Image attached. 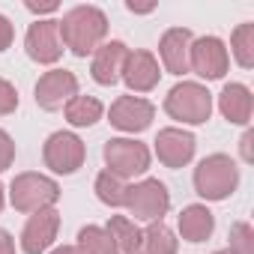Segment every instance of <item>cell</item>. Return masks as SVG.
<instances>
[{"instance_id":"obj_15","label":"cell","mask_w":254,"mask_h":254,"mask_svg":"<svg viewBox=\"0 0 254 254\" xmlns=\"http://www.w3.org/2000/svg\"><path fill=\"white\" fill-rule=\"evenodd\" d=\"M126 57H129V48H126L120 39L102 42V45L93 51V63H90L93 81L102 84V87H114V84L120 81V72H123Z\"/></svg>"},{"instance_id":"obj_14","label":"cell","mask_w":254,"mask_h":254,"mask_svg":"<svg viewBox=\"0 0 254 254\" xmlns=\"http://www.w3.org/2000/svg\"><path fill=\"white\" fill-rule=\"evenodd\" d=\"M120 78L126 81V87L132 93H150V90H156V84L162 78V69H159V60L150 51H129Z\"/></svg>"},{"instance_id":"obj_33","label":"cell","mask_w":254,"mask_h":254,"mask_svg":"<svg viewBox=\"0 0 254 254\" xmlns=\"http://www.w3.org/2000/svg\"><path fill=\"white\" fill-rule=\"evenodd\" d=\"M3 191H6V189L0 186V212H3V203H6V194H3Z\"/></svg>"},{"instance_id":"obj_29","label":"cell","mask_w":254,"mask_h":254,"mask_svg":"<svg viewBox=\"0 0 254 254\" xmlns=\"http://www.w3.org/2000/svg\"><path fill=\"white\" fill-rule=\"evenodd\" d=\"M27 12H33V15H51V12H57L60 9V3H54V0H48V3H33V0H27Z\"/></svg>"},{"instance_id":"obj_2","label":"cell","mask_w":254,"mask_h":254,"mask_svg":"<svg viewBox=\"0 0 254 254\" xmlns=\"http://www.w3.org/2000/svg\"><path fill=\"white\" fill-rule=\"evenodd\" d=\"M239 186V168L230 156L212 153L194 168V191L203 200H227Z\"/></svg>"},{"instance_id":"obj_21","label":"cell","mask_w":254,"mask_h":254,"mask_svg":"<svg viewBox=\"0 0 254 254\" xmlns=\"http://www.w3.org/2000/svg\"><path fill=\"white\" fill-rule=\"evenodd\" d=\"M177 248H180V242H177L174 230L165 221H153L144 230V239H141L138 254H177Z\"/></svg>"},{"instance_id":"obj_24","label":"cell","mask_w":254,"mask_h":254,"mask_svg":"<svg viewBox=\"0 0 254 254\" xmlns=\"http://www.w3.org/2000/svg\"><path fill=\"white\" fill-rule=\"evenodd\" d=\"M126 186L120 177H114V174H108V171H102L99 177H96V197L105 203V206H114V209H120L123 206V200H126Z\"/></svg>"},{"instance_id":"obj_18","label":"cell","mask_w":254,"mask_h":254,"mask_svg":"<svg viewBox=\"0 0 254 254\" xmlns=\"http://www.w3.org/2000/svg\"><path fill=\"white\" fill-rule=\"evenodd\" d=\"M177 227H180V236L186 242H203L212 236L215 230V215L203 206V203H191L180 212L177 218Z\"/></svg>"},{"instance_id":"obj_34","label":"cell","mask_w":254,"mask_h":254,"mask_svg":"<svg viewBox=\"0 0 254 254\" xmlns=\"http://www.w3.org/2000/svg\"><path fill=\"white\" fill-rule=\"evenodd\" d=\"M212 254H230V251H227V248H224V251H212Z\"/></svg>"},{"instance_id":"obj_9","label":"cell","mask_w":254,"mask_h":254,"mask_svg":"<svg viewBox=\"0 0 254 254\" xmlns=\"http://www.w3.org/2000/svg\"><path fill=\"white\" fill-rule=\"evenodd\" d=\"M108 117H111L114 129L129 132V135H138V132L150 129V123L156 117V108H153L150 99H141V96H120L111 105Z\"/></svg>"},{"instance_id":"obj_22","label":"cell","mask_w":254,"mask_h":254,"mask_svg":"<svg viewBox=\"0 0 254 254\" xmlns=\"http://www.w3.org/2000/svg\"><path fill=\"white\" fill-rule=\"evenodd\" d=\"M78 248L84 254H120L114 239L108 236V230L99 227V224H87V227L78 230Z\"/></svg>"},{"instance_id":"obj_12","label":"cell","mask_w":254,"mask_h":254,"mask_svg":"<svg viewBox=\"0 0 254 254\" xmlns=\"http://www.w3.org/2000/svg\"><path fill=\"white\" fill-rule=\"evenodd\" d=\"M72 96H78V78L66 69H51L36 81V105L42 111H60Z\"/></svg>"},{"instance_id":"obj_4","label":"cell","mask_w":254,"mask_h":254,"mask_svg":"<svg viewBox=\"0 0 254 254\" xmlns=\"http://www.w3.org/2000/svg\"><path fill=\"white\" fill-rule=\"evenodd\" d=\"M165 111L171 120L200 126L212 114V93L206 87H200L197 81H183L165 96Z\"/></svg>"},{"instance_id":"obj_26","label":"cell","mask_w":254,"mask_h":254,"mask_svg":"<svg viewBox=\"0 0 254 254\" xmlns=\"http://www.w3.org/2000/svg\"><path fill=\"white\" fill-rule=\"evenodd\" d=\"M15 108H18V90L6 78H0V117L15 114Z\"/></svg>"},{"instance_id":"obj_28","label":"cell","mask_w":254,"mask_h":254,"mask_svg":"<svg viewBox=\"0 0 254 254\" xmlns=\"http://www.w3.org/2000/svg\"><path fill=\"white\" fill-rule=\"evenodd\" d=\"M12 39H15V27H12V21H9L6 15H0V51H6V48L12 45Z\"/></svg>"},{"instance_id":"obj_11","label":"cell","mask_w":254,"mask_h":254,"mask_svg":"<svg viewBox=\"0 0 254 254\" xmlns=\"http://www.w3.org/2000/svg\"><path fill=\"white\" fill-rule=\"evenodd\" d=\"M57 230H60V212L54 206L33 212L21 230V251L24 254H45L54 245Z\"/></svg>"},{"instance_id":"obj_31","label":"cell","mask_w":254,"mask_h":254,"mask_svg":"<svg viewBox=\"0 0 254 254\" xmlns=\"http://www.w3.org/2000/svg\"><path fill=\"white\" fill-rule=\"evenodd\" d=\"M0 254H15V239L0 227Z\"/></svg>"},{"instance_id":"obj_16","label":"cell","mask_w":254,"mask_h":254,"mask_svg":"<svg viewBox=\"0 0 254 254\" xmlns=\"http://www.w3.org/2000/svg\"><path fill=\"white\" fill-rule=\"evenodd\" d=\"M189 48H191V30L186 27H171L159 39V57L165 72L171 75H186L189 72Z\"/></svg>"},{"instance_id":"obj_1","label":"cell","mask_w":254,"mask_h":254,"mask_svg":"<svg viewBox=\"0 0 254 254\" xmlns=\"http://www.w3.org/2000/svg\"><path fill=\"white\" fill-rule=\"evenodd\" d=\"M60 42L75 57L93 54L108 36V15L99 6H72L60 21Z\"/></svg>"},{"instance_id":"obj_20","label":"cell","mask_w":254,"mask_h":254,"mask_svg":"<svg viewBox=\"0 0 254 254\" xmlns=\"http://www.w3.org/2000/svg\"><path fill=\"white\" fill-rule=\"evenodd\" d=\"M63 111H66L69 126H75V129L96 126V123L102 120V114H105V108H102V102H99L96 96H72V99L63 105Z\"/></svg>"},{"instance_id":"obj_23","label":"cell","mask_w":254,"mask_h":254,"mask_svg":"<svg viewBox=\"0 0 254 254\" xmlns=\"http://www.w3.org/2000/svg\"><path fill=\"white\" fill-rule=\"evenodd\" d=\"M230 54L236 57V63L242 69H251L254 66V24H239L230 36Z\"/></svg>"},{"instance_id":"obj_19","label":"cell","mask_w":254,"mask_h":254,"mask_svg":"<svg viewBox=\"0 0 254 254\" xmlns=\"http://www.w3.org/2000/svg\"><path fill=\"white\" fill-rule=\"evenodd\" d=\"M105 230H108V236L114 239V245H117L120 254H138L141 239H144V230H141L132 218H126V215H111V221H108Z\"/></svg>"},{"instance_id":"obj_30","label":"cell","mask_w":254,"mask_h":254,"mask_svg":"<svg viewBox=\"0 0 254 254\" xmlns=\"http://www.w3.org/2000/svg\"><path fill=\"white\" fill-rule=\"evenodd\" d=\"M251 144H254V132L248 129L239 141V153H242V162H254V153H251Z\"/></svg>"},{"instance_id":"obj_7","label":"cell","mask_w":254,"mask_h":254,"mask_svg":"<svg viewBox=\"0 0 254 254\" xmlns=\"http://www.w3.org/2000/svg\"><path fill=\"white\" fill-rule=\"evenodd\" d=\"M84 159H87V147L75 132H54L42 147L45 168H51L54 174H63V177L75 174L84 165Z\"/></svg>"},{"instance_id":"obj_13","label":"cell","mask_w":254,"mask_h":254,"mask_svg":"<svg viewBox=\"0 0 254 254\" xmlns=\"http://www.w3.org/2000/svg\"><path fill=\"white\" fill-rule=\"evenodd\" d=\"M194 135L186 132V129H177V126H171V129H162L159 138H156V156L165 168L177 171V168H186L191 159H194Z\"/></svg>"},{"instance_id":"obj_10","label":"cell","mask_w":254,"mask_h":254,"mask_svg":"<svg viewBox=\"0 0 254 254\" xmlns=\"http://www.w3.org/2000/svg\"><path fill=\"white\" fill-rule=\"evenodd\" d=\"M24 48H27V57L36 60V63H57L63 57V42H60V27L54 18H45V21H36L30 24L27 36H24Z\"/></svg>"},{"instance_id":"obj_8","label":"cell","mask_w":254,"mask_h":254,"mask_svg":"<svg viewBox=\"0 0 254 254\" xmlns=\"http://www.w3.org/2000/svg\"><path fill=\"white\" fill-rule=\"evenodd\" d=\"M230 66V54L224 48V42L218 36H200V39H191V48H189V72L206 78V81H215V78H224Z\"/></svg>"},{"instance_id":"obj_6","label":"cell","mask_w":254,"mask_h":254,"mask_svg":"<svg viewBox=\"0 0 254 254\" xmlns=\"http://www.w3.org/2000/svg\"><path fill=\"white\" fill-rule=\"evenodd\" d=\"M123 209H129L138 221H162V215L171 209V191L162 180H141L126 189Z\"/></svg>"},{"instance_id":"obj_32","label":"cell","mask_w":254,"mask_h":254,"mask_svg":"<svg viewBox=\"0 0 254 254\" xmlns=\"http://www.w3.org/2000/svg\"><path fill=\"white\" fill-rule=\"evenodd\" d=\"M51 254H84L78 245H60V248H54Z\"/></svg>"},{"instance_id":"obj_3","label":"cell","mask_w":254,"mask_h":254,"mask_svg":"<svg viewBox=\"0 0 254 254\" xmlns=\"http://www.w3.org/2000/svg\"><path fill=\"white\" fill-rule=\"evenodd\" d=\"M60 200V186L45 177V174H18L12 183H9V203L18 209V212H39V209H51L54 203Z\"/></svg>"},{"instance_id":"obj_27","label":"cell","mask_w":254,"mask_h":254,"mask_svg":"<svg viewBox=\"0 0 254 254\" xmlns=\"http://www.w3.org/2000/svg\"><path fill=\"white\" fill-rule=\"evenodd\" d=\"M12 162H15V141L9 138V132L0 129V174L9 171Z\"/></svg>"},{"instance_id":"obj_5","label":"cell","mask_w":254,"mask_h":254,"mask_svg":"<svg viewBox=\"0 0 254 254\" xmlns=\"http://www.w3.org/2000/svg\"><path fill=\"white\" fill-rule=\"evenodd\" d=\"M102 156H105L108 174L120 177L123 183L150 171V147L135 138H111L105 144Z\"/></svg>"},{"instance_id":"obj_25","label":"cell","mask_w":254,"mask_h":254,"mask_svg":"<svg viewBox=\"0 0 254 254\" xmlns=\"http://www.w3.org/2000/svg\"><path fill=\"white\" fill-rule=\"evenodd\" d=\"M230 254H254V230L248 221H236L230 227Z\"/></svg>"},{"instance_id":"obj_17","label":"cell","mask_w":254,"mask_h":254,"mask_svg":"<svg viewBox=\"0 0 254 254\" xmlns=\"http://www.w3.org/2000/svg\"><path fill=\"white\" fill-rule=\"evenodd\" d=\"M218 111L224 114L227 123L233 126H248L251 123V111H254V96L245 84H224V90L218 93Z\"/></svg>"}]
</instances>
